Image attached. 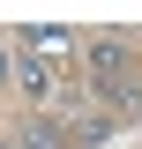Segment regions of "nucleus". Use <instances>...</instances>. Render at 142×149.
<instances>
[{
  "instance_id": "nucleus-1",
  "label": "nucleus",
  "mask_w": 142,
  "mask_h": 149,
  "mask_svg": "<svg viewBox=\"0 0 142 149\" xmlns=\"http://www.w3.org/2000/svg\"><path fill=\"white\" fill-rule=\"evenodd\" d=\"M67 52H75L67 30H22L15 37V82L30 97H53L60 82H67Z\"/></svg>"
},
{
  "instance_id": "nucleus-2",
  "label": "nucleus",
  "mask_w": 142,
  "mask_h": 149,
  "mask_svg": "<svg viewBox=\"0 0 142 149\" xmlns=\"http://www.w3.org/2000/svg\"><path fill=\"white\" fill-rule=\"evenodd\" d=\"M90 82L97 90H127V45L120 37H97L90 45Z\"/></svg>"
},
{
  "instance_id": "nucleus-3",
  "label": "nucleus",
  "mask_w": 142,
  "mask_h": 149,
  "mask_svg": "<svg viewBox=\"0 0 142 149\" xmlns=\"http://www.w3.org/2000/svg\"><path fill=\"white\" fill-rule=\"evenodd\" d=\"M8 52H15V45H0V82H8V74H15V67H8Z\"/></svg>"
}]
</instances>
